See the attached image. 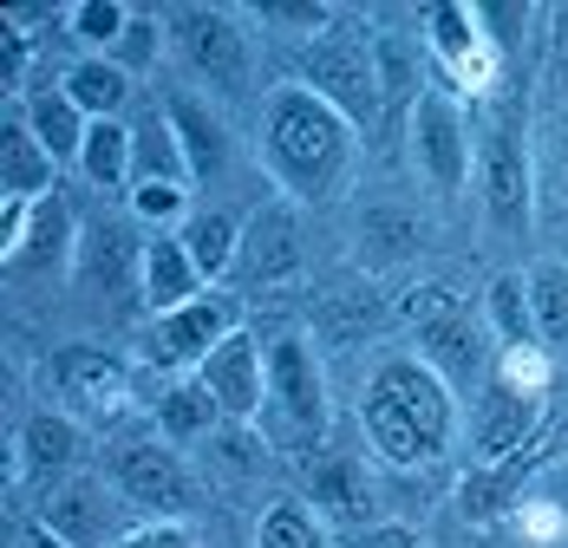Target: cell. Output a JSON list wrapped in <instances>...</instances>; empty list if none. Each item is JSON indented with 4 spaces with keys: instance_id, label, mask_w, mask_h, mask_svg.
Listing matches in <instances>:
<instances>
[{
    "instance_id": "obj_1",
    "label": "cell",
    "mask_w": 568,
    "mask_h": 548,
    "mask_svg": "<svg viewBox=\"0 0 568 548\" xmlns=\"http://www.w3.org/2000/svg\"><path fill=\"white\" fill-rule=\"evenodd\" d=\"M262 164L287 203H327L359 164V131L301 79H287L262 99Z\"/></svg>"
},
{
    "instance_id": "obj_2",
    "label": "cell",
    "mask_w": 568,
    "mask_h": 548,
    "mask_svg": "<svg viewBox=\"0 0 568 548\" xmlns=\"http://www.w3.org/2000/svg\"><path fill=\"white\" fill-rule=\"evenodd\" d=\"M359 425L379 464L393 470H425L457 444V392L425 359H379L359 392Z\"/></svg>"
},
{
    "instance_id": "obj_3",
    "label": "cell",
    "mask_w": 568,
    "mask_h": 548,
    "mask_svg": "<svg viewBox=\"0 0 568 548\" xmlns=\"http://www.w3.org/2000/svg\"><path fill=\"white\" fill-rule=\"evenodd\" d=\"M262 346H268V398H262L255 432H262V444L275 457L307 464V457L327 450V425H334V398H327L321 353L307 346V333H275Z\"/></svg>"
},
{
    "instance_id": "obj_4",
    "label": "cell",
    "mask_w": 568,
    "mask_h": 548,
    "mask_svg": "<svg viewBox=\"0 0 568 548\" xmlns=\"http://www.w3.org/2000/svg\"><path fill=\"white\" fill-rule=\"evenodd\" d=\"M301 85L314 99L341 111L353 131H373V118L386 111V85H379V33L373 27H341L321 33L314 47H301Z\"/></svg>"
},
{
    "instance_id": "obj_5",
    "label": "cell",
    "mask_w": 568,
    "mask_h": 548,
    "mask_svg": "<svg viewBox=\"0 0 568 548\" xmlns=\"http://www.w3.org/2000/svg\"><path fill=\"white\" fill-rule=\"evenodd\" d=\"M105 484L124 509H138L144 522H183L203 490L190 477V464L176 457L171 444H151V438H118L105 450Z\"/></svg>"
},
{
    "instance_id": "obj_6",
    "label": "cell",
    "mask_w": 568,
    "mask_h": 548,
    "mask_svg": "<svg viewBox=\"0 0 568 548\" xmlns=\"http://www.w3.org/2000/svg\"><path fill=\"white\" fill-rule=\"evenodd\" d=\"M229 333H242V294L203 287L196 301H183L171 314H151V346H144V359L176 379V373H196Z\"/></svg>"
},
{
    "instance_id": "obj_7",
    "label": "cell",
    "mask_w": 568,
    "mask_h": 548,
    "mask_svg": "<svg viewBox=\"0 0 568 548\" xmlns=\"http://www.w3.org/2000/svg\"><path fill=\"white\" fill-rule=\"evenodd\" d=\"M477 170H484V210L504 235H529L536 222V170H529V131L523 111H497L484 144H477Z\"/></svg>"
},
{
    "instance_id": "obj_8",
    "label": "cell",
    "mask_w": 568,
    "mask_h": 548,
    "mask_svg": "<svg viewBox=\"0 0 568 548\" xmlns=\"http://www.w3.org/2000/svg\"><path fill=\"white\" fill-rule=\"evenodd\" d=\"M164 27H171V47L183 53V65L210 92H223V99L248 92V33L229 20L223 7H176Z\"/></svg>"
},
{
    "instance_id": "obj_9",
    "label": "cell",
    "mask_w": 568,
    "mask_h": 548,
    "mask_svg": "<svg viewBox=\"0 0 568 548\" xmlns=\"http://www.w3.org/2000/svg\"><path fill=\"white\" fill-rule=\"evenodd\" d=\"M301 484H307V503L321 509L327 529H366V522H386V484L379 470L359 457V450H321L301 464Z\"/></svg>"
},
{
    "instance_id": "obj_10",
    "label": "cell",
    "mask_w": 568,
    "mask_h": 548,
    "mask_svg": "<svg viewBox=\"0 0 568 548\" xmlns=\"http://www.w3.org/2000/svg\"><path fill=\"white\" fill-rule=\"evenodd\" d=\"M40 379L47 392L59 398V412H72V418H112L118 405H124V359H118L112 346H92V339H65L47 353V366H40Z\"/></svg>"
},
{
    "instance_id": "obj_11",
    "label": "cell",
    "mask_w": 568,
    "mask_h": 548,
    "mask_svg": "<svg viewBox=\"0 0 568 548\" xmlns=\"http://www.w3.org/2000/svg\"><path fill=\"white\" fill-rule=\"evenodd\" d=\"M536 432H542V398L516 392L490 373L484 392L470 398V470H490V464H510L523 450H536Z\"/></svg>"
},
{
    "instance_id": "obj_12",
    "label": "cell",
    "mask_w": 568,
    "mask_h": 548,
    "mask_svg": "<svg viewBox=\"0 0 568 548\" xmlns=\"http://www.w3.org/2000/svg\"><path fill=\"white\" fill-rule=\"evenodd\" d=\"M412 164L425 170V183L438 190V196H457L464 190V176L477 164V151H470V118L457 105L452 92H425L418 105H412Z\"/></svg>"
},
{
    "instance_id": "obj_13",
    "label": "cell",
    "mask_w": 568,
    "mask_h": 548,
    "mask_svg": "<svg viewBox=\"0 0 568 548\" xmlns=\"http://www.w3.org/2000/svg\"><path fill=\"white\" fill-rule=\"evenodd\" d=\"M235 268L248 274V287H287V281H301L307 268V248H301V203H262L255 216L242 222V255H235Z\"/></svg>"
},
{
    "instance_id": "obj_14",
    "label": "cell",
    "mask_w": 568,
    "mask_h": 548,
    "mask_svg": "<svg viewBox=\"0 0 568 548\" xmlns=\"http://www.w3.org/2000/svg\"><path fill=\"white\" fill-rule=\"evenodd\" d=\"M196 379L216 392V405H223L229 425H255V418H262V398H268V346L248 327L229 333L223 346L196 366Z\"/></svg>"
},
{
    "instance_id": "obj_15",
    "label": "cell",
    "mask_w": 568,
    "mask_h": 548,
    "mask_svg": "<svg viewBox=\"0 0 568 548\" xmlns=\"http://www.w3.org/2000/svg\"><path fill=\"white\" fill-rule=\"evenodd\" d=\"M418 339H425V346H418V359L452 385L457 398H477V392H484L490 366H497V339H490V327H484L477 314H464V307H457L452 321L425 327Z\"/></svg>"
},
{
    "instance_id": "obj_16",
    "label": "cell",
    "mask_w": 568,
    "mask_h": 548,
    "mask_svg": "<svg viewBox=\"0 0 568 548\" xmlns=\"http://www.w3.org/2000/svg\"><path fill=\"white\" fill-rule=\"evenodd\" d=\"M118 509H124V503H112L99 477H72L65 490H53L47 503H40V516H33V522H47V529L65 536L72 548H118V542H124Z\"/></svg>"
},
{
    "instance_id": "obj_17",
    "label": "cell",
    "mask_w": 568,
    "mask_h": 548,
    "mask_svg": "<svg viewBox=\"0 0 568 548\" xmlns=\"http://www.w3.org/2000/svg\"><path fill=\"white\" fill-rule=\"evenodd\" d=\"M425 33H432V53L445 59V72L464 92H490L497 85V47L484 40V27H477L470 7H432Z\"/></svg>"
},
{
    "instance_id": "obj_18",
    "label": "cell",
    "mask_w": 568,
    "mask_h": 548,
    "mask_svg": "<svg viewBox=\"0 0 568 548\" xmlns=\"http://www.w3.org/2000/svg\"><path fill=\"white\" fill-rule=\"evenodd\" d=\"M164 118H171L176 151H183L190 176H196V183H223L229 176V124H223V111L210 105V99H196V92H171V99H164Z\"/></svg>"
},
{
    "instance_id": "obj_19",
    "label": "cell",
    "mask_w": 568,
    "mask_h": 548,
    "mask_svg": "<svg viewBox=\"0 0 568 548\" xmlns=\"http://www.w3.org/2000/svg\"><path fill=\"white\" fill-rule=\"evenodd\" d=\"M203 287H210V281L196 274L183 235H176V229H151V235H144V268H138V301H144L151 314H171L183 301H196Z\"/></svg>"
},
{
    "instance_id": "obj_20",
    "label": "cell",
    "mask_w": 568,
    "mask_h": 548,
    "mask_svg": "<svg viewBox=\"0 0 568 548\" xmlns=\"http://www.w3.org/2000/svg\"><path fill=\"white\" fill-rule=\"evenodd\" d=\"M307 327L321 346H359V339H379V333L393 327V301L379 294V287H334V294H321L314 301V314H307Z\"/></svg>"
},
{
    "instance_id": "obj_21",
    "label": "cell",
    "mask_w": 568,
    "mask_h": 548,
    "mask_svg": "<svg viewBox=\"0 0 568 548\" xmlns=\"http://www.w3.org/2000/svg\"><path fill=\"white\" fill-rule=\"evenodd\" d=\"M138 268H144V242H131L118 222L99 229H79V287H99V294H138Z\"/></svg>"
},
{
    "instance_id": "obj_22",
    "label": "cell",
    "mask_w": 568,
    "mask_h": 548,
    "mask_svg": "<svg viewBox=\"0 0 568 548\" xmlns=\"http://www.w3.org/2000/svg\"><path fill=\"white\" fill-rule=\"evenodd\" d=\"M79 450H85V432L72 412H33L13 438V477H59L79 464Z\"/></svg>"
},
{
    "instance_id": "obj_23",
    "label": "cell",
    "mask_w": 568,
    "mask_h": 548,
    "mask_svg": "<svg viewBox=\"0 0 568 548\" xmlns=\"http://www.w3.org/2000/svg\"><path fill=\"white\" fill-rule=\"evenodd\" d=\"M20 111H27V131L47 144V158H53V164H79L92 118L72 105V92H65V85H47V79H40V85L20 99Z\"/></svg>"
},
{
    "instance_id": "obj_24",
    "label": "cell",
    "mask_w": 568,
    "mask_h": 548,
    "mask_svg": "<svg viewBox=\"0 0 568 548\" xmlns=\"http://www.w3.org/2000/svg\"><path fill=\"white\" fill-rule=\"evenodd\" d=\"M53 170L59 164L47 158V144L27 131V111L13 105L0 124V190L20 203H40V196H53Z\"/></svg>"
},
{
    "instance_id": "obj_25",
    "label": "cell",
    "mask_w": 568,
    "mask_h": 548,
    "mask_svg": "<svg viewBox=\"0 0 568 548\" xmlns=\"http://www.w3.org/2000/svg\"><path fill=\"white\" fill-rule=\"evenodd\" d=\"M27 274H72L79 262V222L65 210V196H40L33 203V222H27V242H20V255H13Z\"/></svg>"
},
{
    "instance_id": "obj_26",
    "label": "cell",
    "mask_w": 568,
    "mask_h": 548,
    "mask_svg": "<svg viewBox=\"0 0 568 548\" xmlns=\"http://www.w3.org/2000/svg\"><path fill=\"white\" fill-rule=\"evenodd\" d=\"M223 425L229 418H223V405H216V392L196 373H176L158 392V432H164V444H203V438H216Z\"/></svg>"
},
{
    "instance_id": "obj_27",
    "label": "cell",
    "mask_w": 568,
    "mask_h": 548,
    "mask_svg": "<svg viewBox=\"0 0 568 548\" xmlns=\"http://www.w3.org/2000/svg\"><path fill=\"white\" fill-rule=\"evenodd\" d=\"M529 470H536L529 450L510 457V464L470 470V477L457 484V516H464V522H504V516H516V503L529 496Z\"/></svg>"
},
{
    "instance_id": "obj_28",
    "label": "cell",
    "mask_w": 568,
    "mask_h": 548,
    "mask_svg": "<svg viewBox=\"0 0 568 548\" xmlns=\"http://www.w3.org/2000/svg\"><path fill=\"white\" fill-rule=\"evenodd\" d=\"M359 262L366 268H393V262H412L425 248V222L412 210H359Z\"/></svg>"
},
{
    "instance_id": "obj_29",
    "label": "cell",
    "mask_w": 568,
    "mask_h": 548,
    "mask_svg": "<svg viewBox=\"0 0 568 548\" xmlns=\"http://www.w3.org/2000/svg\"><path fill=\"white\" fill-rule=\"evenodd\" d=\"M176 235H183V248H190V262H196L203 281H223L235 268V255H242V222L229 210H190V222Z\"/></svg>"
},
{
    "instance_id": "obj_30",
    "label": "cell",
    "mask_w": 568,
    "mask_h": 548,
    "mask_svg": "<svg viewBox=\"0 0 568 548\" xmlns=\"http://www.w3.org/2000/svg\"><path fill=\"white\" fill-rule=\"evenodd\" d=\"M131 176H138V183H183V176H190L164 105L144 111V118H131Z\"/></svg>"
},
{
    "instance_id": "obj_31",
    "label": "cell",
    "mask_w": 568,
    "mask_h": 548,
    "mask_svg": "<svg viewBox=\"0 0 568 548\" xmlns=\"http://www.w3.org/2000/svg\"><path fill=\"white\" fill-rule=\"evenodd\" d=\"M59 85L72 92V105L85 111L92 124H99V118H118V111H124V99H131V72H118L112 59H99V53L72 59Z\"/></svg>"
},
{
    "instance_id": "obj_32",
    "label": "cell",
    "mask_w": 568,
    "mask_h": 548,
    "mask_svg": "<svg viewBox=\"0 0 568 548\" xmlns=\"http://www.w3.org/2000/svg\"><path fill=\"white\" fill-rule=\"evenodd\" d=\"M255 548H334V529L307 496H275L255 522Z\"/></svg>"
},
{
    "instance_id": "obj_33",
    "label": "cell",
    "mask_w": 568,
    "mask_h": 548,
    "mask_svg": "<svg viewBox=\"0 0 568 548\" xmlns=\"http://www.w3.org/2000/svg\"><path fill=\"white\" fill-rule=\"evenodd\" d=\"M79 176H85L92 190H124V183H131V124H124V118H99V124L85 131Z\"/></svg>"
},
{
    "instance_id": "obj_34",
    "label": "cell",
    "mask_w": 568,
    "mask_h": 548,
    "mask_svg": "<svg viewBox=\"0 0 568 548\" xmlns=\"http://www.w3.org/2000/svg\"><path fill=\"white\" fill-rule=\"evenodd\" d=\"M484 327L497 346H529L536 339V314H529V274H497L484 287Z\"/></svg>"
},
{
    "instance_id": "obj_35",
    "label": "cell",
    "mask_w": 568,
    "mask_h": 548,
    "mask_svg": "<svg viewBox=\"0 0 568 548\" xmlns=\"http://www.w3.org/2000/svg\"><path fill=\"white\" fill-rule=\"evenodd\" d=\"M529 314L542 346H568V262H536L529 268Z\"/></svg>"
},
{
    "instance_id": "obj_36",
    "label": "cell",
    "mask_w": 568,
    "mask_h": 548,
    "mask_svg": "<svg viewBox=\"0 0 568 548\" xmlns=\"http://www.w3.org/2000/svg\"><path fill=\"white\" fill-rule=\"evenodd\" d=\"M379 85H386V105H418L432 85L418 79V53L398 40V33H379Z\"/></svg>"
},
{
    "instance_id": "obj_37",
    "label": "cell",
    "mask_w": 568,
    "mask_h": 548,
    "mask_svg": "<svg viewBox=\"0 0 568 548\" xmlns=\"http://www.w3.org/2000/svg\"><path fill=\"white\" fill-rule=\"evenodd\" d=\"M255 20L268 27V33H294V40H321V33H334V7H321V0H262L255 7Z\"/></svg>"
},
{
    "instance_id": "obj_38",
    "label": "cell",
    "mask_w": 568,
    "mask_h": 548,
    "mask_svg": "<svg viewBox=\"0 0 568 548\" xmlns=\"http://www.w3.org/2000/svg\"><path fill=\"white\" fill-rule=\"evenodd\" d=\"M65 27H72V33H79L99 59H105L118 40H124V27H131V7H118V0H79V7L65 13Z\"/></svg>"
},
{
    "instance_id": "obj_39",
    "label": "cell",
    "mask_w": 568,
    "mask_h": 548,
    "mask_svg": "<svg viewBox=\"0 0 568 548\" xmlns=\"http://www.w3.org/2000/svg\"><path fill=\"white\" fill-rule=\"evenodd\" d=\"M457 307H464L457 287H445V281H418V287H405V294L393 301V321L425 333V327H438V321H452Z\"/></svg>"
},
{
    "instance_id": "obj_40",
    "label": "cell",
    "mask_w": 568,
    "mask_h": 548,
    "mask_svg": "<svg viewBox=\"0 0 568 548\" xmlns=\"http://www.w3.org/2000/svg\"><path fill=\"white\" fill-rule=\"evenodd\" d=\"M164 40H171V27H164V20H151V13H131L124 40H118L105 59H112L118 72H151V65H158V53H164Z\"/></svg>"
},
{
    "instance_id": "obj_41",
    "label": "cell",
    "mask_w": 568,
    "mask_h": 548,
    "mask_svg": "<svg viewBox=\"0 0 568 548\" xmlns=\"http://www.w3.org/2000/svg\"><path fill=\"white\" fill-rule=\"evenodd\" d=\"M504 385H516V392H549V346L542 339H529V346H497V366H490Z\"/></svg>"
},
{
    "instance_id": "obj_42",
    "label": "cell",
    "mask_w": 568,
    "mask_h": 548,
    "mask_svg": "<svg viewBox=\"0 0 568 548\" xmlns=\"http://www.w3.org/2000/svg\"><path fill=\"white\" fill-rule=\"evenodd\" d=\"M131 210H138V222H151V229H183V222H190L183 183H138V190H131Z\"/></svg>"
},
{
    "instance_id": "obj_43",
    "label": "cell",
    "mask_w": 568,
    "mask_h": 548,
    "mask_svg": "<svg viewBox=\"0 0 568 548\" xmlns=\"http://www.w3.org/2000/svg\"><path fill=\"white\" fill-rule=\"evenodd\" d=\"M216 450H223V464L235 470V477H248V470L262 464V450H268V444H262L255 425H223V432H216Z\"/></svg>"
},
{
    "instance_id": "obj_44",
    "label": "cell",
    "mask_w": 568,
    "mask_h": 548,
    "mask_svg": "<svg viewBox=\"0 0 568 548\" xmlns=\"http://www.w3.org/2000/svg\"><path fill=\"white\" fill-rule=\"evenodd\" d=\"M470 13H477V27H484V40H490V47H516V40H523V27H529V7H523V0H504V7H470Z\"/></svg>"
},
{
    "instance_id": "obj_45",
    "label": "cell",
    "mask_w": 568,
    "mask_h": 548,
    "mask_svg": "<svg viewBox=\"0 0 568 548\" xmlns=\"http://www.w3.org/2000/svg\"><path fill=\"white\" fill-rule=\"evenodd\" d=\"M118 548H203V542L190 536V522H138V529H124Z\"/></svg>"
},
{
    "instance_id": "obj_46",
    "label": "cell",
    "mask_w": 568,
    "mask_h": 548,
    "mask_svg": "<svg viewBox=\"0 0 568 548\" xmlns=\"http://www.w3.org/2000/svg\"><path fill=\"white\" fill-rule=\"evenodd\" d=\"M341 548H418L412 522H366V529H346Z\"/></svg>"
},
{
    "instance_id": "obj_47",
    "label": "cell",
    "mask_w": 568,
    "mask_h": 548,
    "mask_svg": "<svg viewBox=\"0 0 568 548\" xmlns=\"http://www.w3.org/2000/svg\"><path fill=\"white\" fill-rule=\"evenodd\" d=\"M27 65H33V40H27L20 27H7V72H0L7 99H20V92H27Z\"/></svg>"
},
{
    "instance_id": "obj_48",
    "label": "cell",
    "mask_w": 568,
    "mask_h": 548,
    "mask_svg": "<svg viewBox=\"0 0 568 548\" xmlns=\"http://www.w3.org/2000/svg\"><path fill=\"white\" fill-rule=\"evenodd\" d=\"M27 222H33V203H20V196L0 203V255H7V262H13L20 242H27Z\"/></svg>"
},
{
    "instance_id": "obj_49",
    "label": "cell",
    "mask_w": 568,
    "mask_h": 548,
    "mask_svg": "<svg viewBox=\"0 0 568 548\" xmlns=\"http://www.w3.org/2000/svg\"><path fill=\"white\" fill-rule=\"evenodd\" d=\"M536 496H542V503H556V509H562V522H568V457H562V464H549V470L536 477Z\"/></svg>"
},
{
    "instance_id": "obj_50",
    "label": "cell",
    "mask_w": 568,
    "mask_h": 548,
    "mask_svg": "<svg viewBox=\"0 0 568 548\" xmlns=\"http://www.w3.org/2000/svg\"><path fill=\"white\" fill-rule=\"evenodd\" d=\"M27 548H72L65 536H53L47 522H27Z\"/></svg>"
},
{
    "instance_id": "obj_51",
    "label": "cell",
    "mask_w": 568,
    "mask_h": 548,
    "mask_svg": "<svg viewBox=\"0 0 568 548\" xmlns=\"http://www.w3.org/2000/svg\"><path fill=\"white\" fill-rule=\"evenodd\" d=\"M562 151H568V118H562Z\"/></svg>"
}]
</instances>
